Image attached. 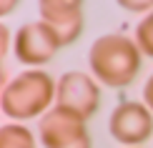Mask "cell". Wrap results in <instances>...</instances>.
<instances>
[{
    "label": "cell",
    "instance_id": "cell-1",
    "mask_svg": "<svg viewBox=\"0 0 153 148\" xmlns=\"http://www.w3.org/2000/svg\"><path fill=\"white\" fill-rule=\"evenodd\" d=\"M88 65L95 80L108 88H126L138 78L143 65V53L128 35L111 33L93 40L88 50Z\"/></svg>",
    "mask_w": 153,
    "mask_h": 148
},
{
    "label": "cell",
    "instance_id": "cell-2",
    "mask_svg": "<svg viewBox=\"0 0 153 148\" xmlns=\"http://www.w3.org/2000/svg\"><path fill=\"white\" fill-rule=\"evenodd\" d=\"M58 80L40 68H30L3 86L0 108L10 120L43 118L55 103Z\"/></svg>",
    "mask_w": 153,
    "mask_h": 148
},
{
    "label": "cell",
    "instance_id": "cell-3",
    "mask_svg": "<svg viewBox=\"0 0 153 148\" xmlns=\"http://www.w3.org/2000/svg\"><path fill=\"white\" fill-rule=\"evenodd\" d=\"M38 136L45 148H93L85 118L68 108L53 106L38 123Z\"/></svg>",
    "mask_w": 153,
    "mask_h": 148
},
{
    "label": "cell",
    "instance_id": "cell-4",
    "mask_svg": "<svg viewBox=\"0 0 153 148\" xmlns=\"http://www.w3.org/2000/svg\"><path fill=\"white\" fill-rule=\"evenodd\" d=\"M108 131L126 148H138L153 136V111L141 100H123L111 113Z\"/></svg>",
    "mask_w": 153,
    "mask_h": 148
},
{
    "label": "cell",
    "instance_id": "cell-5",
    "mask_svg": "<svg viewBox=\"0 0 153 148\" xmlns=\"http://www.w3.org/2000/svg\"><path fill=\"white\" fill-rule=\"evenodd\" d=\"M55 106L68 108L80 118H91L100 108V88L95 78H91L83 70H68L58 78V93H55Z\"/></svg>",
    "mask_w": 153,
    "mask_h": 148
},
{
    "label": "cell",
    "instance_id": "cell-6",
    "mask_svg": "<svg viewBox=\"0 0 153 148\" xmlns=\"http://www.w3.org/2000/svg\"><path fill=\"white\" fill-rule=\"evenodd\" d=\"M58 48H60L58 38L43 20L25 23L15 33V58L23 65H30V68L45 65L55 58Z\"/></svg>",
    "mask_w": 153,
    "mask_h": 148
},
{
    "label": "cell",
    "instance_id": "cell-7",
    "mask_svg": "<svg viewBox=\"0 0 153 148\" xmlns=\"http://www.w3.org/2000/svg\"><path fill=\"white\" fill-rule=\"evenodd\" d=\"M40 20L55 33L60 48L73 45L83 33V3L78 0H43L40 3Z\"/></svg>",
    "mask_w": 153,
    "mask_h": 148
},
{
    "label": "cell",
    "instance_id": "cell-8",
    "mask_svg": "<svg viewBox=\"0 0 153 148\" xmlns=\"http://www.w3.org/2000/svg\"><path fill=\"white\" fill-rule=\"evenodd\" d=\"M0 148H35V136L23 123H5L0 128Z\"/></svg>",
    "mask_w": 153,
    "mask_h": 148
},
{
    "label": "cell",
    "instance_id": "cell-9",
    "mask_svg": "<svg viewBox=\"0 0 153 148\" xmlns=\"http://www.w3.org/2000/svg\"><path fill=\"white\" fill-rule=\"evenodd\" d=\"M133 40L138 43V48H141L143 55L153 58V13H148V15H146L143 20L138 23L136 38H133Z\"/></svg>",
    "mask_w": 153,
    "mask_h": 148
},
{
    "label": "cell",
    "instance_id": "cell-10",
    "mask_svg": "<svg viewBox=\"0 0 153 148\" xmlns=\"http://www.w3.org/2000/svg\"><path fill=\"white\" fill-rule=\"evenodd\" d=\"M120 8L128 10V13H153V0H141V3H133V0H120Z\"/></svg>",
    "mask_w": 153,
    "mask_h": 148
},
{
    "label": "cell",
    "instance_id": "cell-11",
    "mask_svg": "<svg viewBox=\"0 0 153 148\" xmlns=\"http://www.w3.org/2000/svg\"><path fill=\"white\" fill-rule=\"evenodd\" d=\"M143 103L153 111V75L146 80V86H143Z\"/></svg>",
    "mask_w": 153,
    "mask_h": 148
},
{
    "label": "cell",
    "instance_id": "cell-12",
    "mask_svg": "<svg viewBox=\"0 0 153 148\" xmlns=\"http://www.w3.org/2000/svg\"><path fill=\"white\" fill-rule=\"evenodd\" d=\"M8 53V28L3 25V55Z\"/></svg>",
    "mask_w": 153,
    "mask_h": 148
},
{
    "label": "cell",
    "instance_id": "cell-13",
    "mask_svg": "<svg viewBox=\"0 0 153 148\" xmlns=\"http://www.w3.org/2000/svg\"><path fill=\"white\" fill-rule=\"evenodd\" d=\"M138 148H141V146H138Z\"/></svg>",
    "mask_w": 153,
    "mask_h": 148
}]
</instances>
